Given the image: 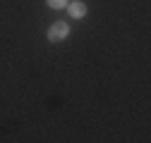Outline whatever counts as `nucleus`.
<instances>
[{
  "mask_svg": "<svg viewBox=\"0 0 151 143\" xmlns=\"http://www.w3.org/2000/svg\"><path fill=\"white\" fill-rule=\"evenodd\" d=\"M67 33H70V26H67L65 22H55V24L50 26V31H48V38H50L53 43H60Z\"/></svg>",
  "mask_w": 151,
  "mask_h": 143,
  "instance_id": "nucleus-1",
  "label": "nucleus"
},
{
  "mask_svg": "<svg viewBox=\"0 0 151 143\" xmlns=\"http://www.w3.org/2000/svg\"><path fill=\"white\" fill-rule=\"evenodd\" d=\"M67 10H70V14H72V17H77V19L86 14V5H84V3H79V0H77V3H72V5H67Z\"/></svg>",
  "mask_w": 151,
  "mask_h": 143,
  "instance_id": "nucleus-2",
  "label": "nucleus"
},
{
  "mask_svg": "<svg viewBox=\"0 0 151 143\" xmlns=\"http://www.w3.org/2000/svg\"><path fill=\"white\" fill-rule=\"evenodd\" d=\"M48 5L55 7V10H60V7H67V0H48Z\"/></svg>",
  "mask_w": 151,
  "mask_h": 143,
  "instance_id": "nucleus-3",
  "label": "nucleus"
}]
</instances>
